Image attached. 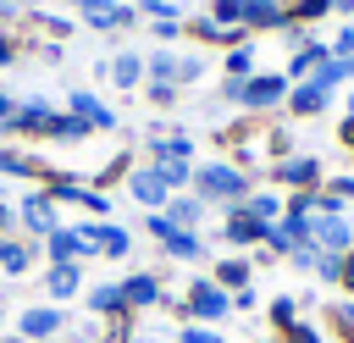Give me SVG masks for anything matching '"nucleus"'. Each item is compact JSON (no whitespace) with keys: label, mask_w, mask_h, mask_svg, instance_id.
<instances>
[{"label":"nucleus","mask_w":354,"mask_h":343,"mask_svg":"<svg viewBox=\"0 0 354 343\" xmlns=\"http://www.w3.org/2000/svg\"><path fill=\"white\" fill-rule=\"evenodd\" d=\"M194 188H199V199H221V205H243V199H249L243 172H238V166H227V160L194 166Z\"/></svg>","instance_id":"nucleus-1"},{"label":"nucleus","mask_w":354,"mask_h":343,"mask_svg":"<svg viewBox=\"0 0 354 343\" xmlns=\"http://www.w3.org/2000/svg\"><path fill=\"white\" fill-rule=\"evenodd\" d=\"M227 310H232V293L216 288V282H194L188 299H183V315H194V321H221Z\"/></svg>","instance_id":"nucleus-2"},{"label":"nucleus","mask_w":354,"mask_h":343,"mask_svg":"<svg viewBox=\"0 0 354 343\" xmlns=\"http://www.w3.org/2000/svg\"><path fill=\"white\" fill-rule=\"evenodd\" d=\"M282 94H288V72H254V77L243 83L238 105H249V111H266V105H277Z\"/></svg>","instance_id":"nucleus-3"},{"label":"nucleus","mask_w":354,"mask_h":343,"mask_svg":"<svg viewBox=\"0 0 354 343\" xmlns=\"http://www.w3.org/2000/svg\"><path fill=\"white\" fill-rule=\"evenodd\" d=\"M149 232L166 243V254H177V260H199L205 254V243L194 238V232H183V227H171L166 216H149Z\"/></svg>","instance_id":"nucleus-4"},{"label":"nucleus","mask_w":354,"mask_h":343,"mask_svg":"<svg viewBox=\"0 0 354 343\" xmlns=\"http://www.w3.org/2000/svg\"><path fill=\"white\" fill-rule=\"evenodd\" d=\"M277 183H293L299 194H315L321 160H315V155H288V160H277Z\"/></svg>","instance_id":"nucleus-5"},{"label":"nucleus","mask_w":354,"mask_h":343,"mask_svg":"<svg viewBox=\"0 0 354 343\" xmlns=\"http://www.w3.org/2000/svg\"><path fill=\"white\" fill-rule=\"evenodd\" d=\"M66 105H72V116H83L88 127H116V111H111L100 94H88V89H72Z\"/></svg>","instance_id":"nucleus-6"},{"label":"nucleus","mask_w":354,"mask_h":343,"mask_svg":"<svg viewBox=\"0 0 354 343\" xmlns=\"http://www.w3.org/2000/svg\"><path fill=\"white\" fill-rule=\"evenodd\" d=\"M127 188H133V199H138V205H149V210H160V205L171 199V188L160 183V172H155V166L133 172V177H127Z\"/></svg>","instance_id":"nucleus-7"},{"label":"nucleus","mask_w":354,"mask_h":343,"mask_svg":"<svg viewBox=\"0 0 354 343\" xmlns=\"http://www.w3.org/2000/svg\"><path fill=\"white\" fill-rule=\"evenodd\" d=\"M221 232H227V243H266V221H260V216H249L243 205H232V210H227V227H221Z\"/></svg>","instance_id":"nucleus-8"},{"label":"nucleus","mask_w":354,"mask_h":343,"mask_svg":"<svg viewBox=\"0 0 354 343\" xmlns=\"http://www.w3.org/2000/svg\"><path fill=\"white\" fill-rule=\"evenodd\" d=\"M44 254H50V266H77L88 249H83V238H77V227L66 232V227H55L50 238H44Z\"/></svg>","instance_id":"nucleus-9"},{"label":"nucleus","mask_w":354,"mask_h":343,"mask_svg":"<svg viewBox=\"0 0 354 343\" xmlns=\"http://www.w3.org/2000/svg\"><path fill=\"white\" fill-rule=\"evenodd\" d=\"M326 100H332V94H326V83H321V77H304L299 89H288V111H293V116H315Z\"/></svg>","instance_id":"nucleus-10"},{"label":"nucleus","mask_w":354,"mask_h":343,"mask_svg":"<svg viewBox=\"0 0 354 343\" xmlns=\"http://www.w3.org/2000/svg\"><path fill=\"white\" fill-rule=\"evenodd\" d=\"M17 326H22V337H33V343H39V337H55V332H61V310H55V304H33V310H22Z\"/></svg>","instance_id":"nucleus-11"},{"label":"nucleus","mask_w":354,"mask_h":343,"mask_svg":"<svg viewBox=\"0 0 354 343\" xmlns=\"http://www.w3.org/2000/svg\"><path fill=\"white\" fill-rule=\"evenodd\" d=\"M326 61H332V44H315V39H310V44H299V50H293V61H288V83H293V77L321 72Z\"/></svg>","instance_id":"nucleus-12"},{"label":"nucleus","mask_w":354,"mask_h":343,"mask_svg":"<svg viewBox=\"0 0 354 343\" xmlns=\"http://www.w3.org/2000/svg\"><path fill=\"white\" fill-rule=\"evenodd\" d=\"M22 221H28L39 238H50V232L61 227V221H55V205H50V194H28V199H22Z\"/></svg>","instance_id":"nucleus-13"},{"label":"nucleus","mask_w":354,"mask_h":343,"mask_svg":"<svg viewBox=\"0 0 354 343\" xmlns=\"http://www.w3.org/2000/svg\"><path fill=\"white\" fill-rule=\"evenodd\" d=\"M83 22H88L94 33H116V28H133V22H138V6H116V0H111L105 11H94V17H83Z\"/></svg>","instance_id":"nucleus-14"},{"label":"nucleus","mask_w":354,"mask_h":343,"mask_svg":"<svg viewBox=\"0 0 354 343\" xmlns=\"http://www.w3.org/2000/svg\"><path fill=\"white\" fill-rule=\"evenodd\" d=\"M293 17H288V6H277V0H254L249 11H243V28H288Z\"/></svg>","instance_id":"nucleus-15"},{"label":"nucleus","mask_w":354,"mask_h":343,"mask_svg":"<svg viewBox=\"0 0 354 343\" xmlns=\"http://www.w3.org/2000/svg\"><path fill=\"white\" fill-rule=\"evenodd\" d=\"M39 133H44V138H66V144H77V138H88V133H94V127H88V122H83V116H55V111H50V116H44V127H39Z\"/></svg>","instance_id":"nucleus-16"},{"label":"nucleus","mask_w":354,"mask_h":343,"mask_svg":"<svg viewBox=\"0 0 354 343\" xmlns=\"http://www.w3.org/2000/svg\"><path fill=\"white\" fill-rule=\"evenodd\" d=\"M160 216H166V221H171V227H183V232H188V227H194V221H199V216H205V199H188V194H171V199H166V210H160Z\"/></svg>","instance_id":"nucleus-17"},{"label":"nucleus","mask_w":354,"mask_h":343,"mask_svg":"<svg viewBox=\"0 0 354 343\" xmlns=\"http://www.w3.org/2000/svg\"><path fill=\"white\" fill-rule=\"evenodd\" d=\"M77 282H83L77 266H50V271H44V293H50V299H72Z\"/></svg>","instance_id":"nucleus-18"},{"label":"nucleus","mask_w":354,"mask_h":343,"mask_svg":"<svg viewBox=\"0 0 354 343\" xmlns=\"http://www.w3.org/2000/svg\"><path fill=\"white\" fill-rule=\"evenodd\" d=\"M122 299H127V304H155V299H160V282H155L149 271H133V277L122 282Z\"/></svg>","instance_id":"nucleus-19"},{"label":"nucleus","mask_w":354,"mask_h":343,"mask_svg":"<svg viewBox=\"0 0 354 343\" xmlns=\"http://www.w3.org/2000/svg\"><path fill=\"white\" fill-rule=\"evenodd\" d=\"M28 266H33V249L17 243V238H0V271H6V277H22Z\"/></svg>","instance_id":"nucleus-20"},{"label":"nucleus","mask_w":354,"mask_h":343,"mask_svg":"<svg viewBox=\"0 0 354 343\" xmlns=\"http://www.w3.org/2000/svg\"><path fill=\"white\" fill-rule=\"evenodd\" d=\"M138 77H144V55H133V50H122V55L111 61V83H116V89H133Z\"/></svg>","instance_id":"nucleus-21"},{"label":"nucleus","mask_w":354,"mask_h":343,"mask_svg":"<svg viewBox=\"0 0 354 343\" xmlns=\"http://www.w3.org/2000/svg\"><path fill=\"white\" fill-rule=\"evenodd\" d=\"M149 149H155V160H188L194 155V138L188 133H160Z\"/></svg>","instance_id":"nucleus-22"},{"label":"nucleus","mask_w":354,"mask_h":343,"mask_svg":"<svg viewBox=\"0 0 354 343\" xmlns=\"http://www.w3.org/2000/svg\"><path fill=\"white\" fill-rule=\"evenodd\" d=\"M227 77H238V83L254 77V44H232L227 50Z\"/></svg>","instance_id":"nucleus-23"},{"label":"nucleus","mask_w":354,"mask_h":343,"mask_svg":"<svg viewBox=\"0 0 354 343\" xmlns=\"http://www.w3.org/2000/svg\"><path fill=\"white\" fill-rule=\"evenodd\" d=\"M243 210H249V216H260V221L271 227V221H282V210H288V205H282L277 194H249V199H243Z\"/></svg>","instance_id":"nucleus-24"},{"label":"nucleus","mask_w":354,"mask_h":343,"mask_svg":"<svg viewBox=\"0 0 354 343\" xmlns=\"http://www.w3.org/2000/svg\"><path fill=\"white\" fill-rule=\"evenodd\" d=\"M216 288L243 293V288H249V266H243V260H221V266H216Z\"/></svg>","instance_id":"nucleus-25"},{"label":"nucleus","mask_w":354,"mask_h":343,"mask_svg":"<svg viewBox=\"0 0 354 343\" xmlns=\"http://www.w3.org/2000/svg\"><path fill=\"white\" fill-rule=\"evenodd\" d=\"M127 299H122V282H100L94 293H88V310H100V315H111V310H122Z\"/></svg>","instance_id":"nucleus-26"},{"label":"nucleus","mask_w":354,"mask_h":343,"mask_svg":"<svg viewBox=\"0 0 354 343\" xmlns=\"http://www.w3.org/2000/svg\"><path fill=\"white\" fill-rule=\"evenodd\" d=\"M254 0H210V17L221 22V28H243V11H249Z\"/></svg>","instance_id":"nucleus-27"},{"label":"nucleus","mask_w":354,"mask_h":343,"mask_svg":"<svg viewBox=\"0 0 354 343\" xmlns=\"http://www.w3.org/2000/svg\"><path fill=\"white\" fill-rule=\"evenodd\" d=\"M155 172H160V183H166L171 194H177L183 183H194V166H188V160H155Z\"/></svg>","instance_id":"nucleus-28"},{"label":"nucleus","mask_w":354,"mask_h":343,"mask_svg":"<svg viewBox=\"0 0 354 343\" xmlns=\"http://www.w3.org/2000/svg\"><path fill=\"white\" fill-rule=\"evenodd\" d=\"M138 17H149V22H183V6L177 0H144Z\"/></svg>","instance_id":"nucleus-29"},{"label":"nucleus","mask_w":354,"mask_h":343,"mask_svg":"<svg viewBox=\"0 0 354 343\" xmlns=\"http://www.w3.org/2000/svg\"><path fill=\"white\" fill-rule=\"evenodd\" d=\"M149 72H155V83H171L177 77V50H155L149 55Z\"/></svg>","instance_id":"nucleus-30"},{"label":"nucleus","mask_w":354,"mask_h":343,"mask_svg":"<svg viewBox=\"0 0 354 343\" xmlns=\"http://www.w3.org/2000/svg\"><path fill=\"white\" fill-rule=\"evenodd\" d=\"M0 172H11V177H33L39 166H33L28 155H17V149H0Z\"/></svg>","instance_id":"nucleus-31"},{"label":"nucleus","mask_w":354,"mask_h":343,"mask_svg":"<svg viewBox=\"0 0 354 343\" xmlns=\"http://www.w3.org/2000/svg\"><path fill=\"white\" fill-rule=\"evenodd\" d=\"M326 11H337V0H299V6H288V17H304V22H315Z\"/></svg>","instance_id":"nucleus-32"},{"label":"nucleus","mask_w":354,"mask_h":343,"mask_svg":"<svg viewBox=\"0 0 354 343\" xmlns=\"http://www.w3.org/2000/svg\"><path fill=\"white\" fill-rule=\"evenodd\" d=\"M194 77H205V55H177V77L171 83H194Z\"/></svg>","instance_id":"nucleus-33"},{"label":"nucleus","mask_w":354,"mask_h":343,"mask_svg":"<svg viewBox=\"0 0 354 343\" xmlns=\"http://www.w3.org/2000/svg\"><path fill=\"white\" fill-rule=\"evenodd\" d=\"M177 343H221V332H210V326H183Z\"/></svg>","instance_id":"nucleus-34"},{"label":"nucleus","mask_w":354,"mask_h":343,"mask_svg":"<svg viewBox=\"0 0 354 343\" xmlns=\"http://www.w3.org/2000/svg\"><path fill=\"white\" fill-rule=\"evenodd\" d=\"M149 100H155V105H171V100H177V83H149Z\"/></svg>","instance_id":"nucleus-35"},{"label":"nucleus","mask_w":354,"mask_h":343,"mask_svg":"<svg viewBox=\"0 0 354 343\" xmlns=\"http://www.w3.org/2000/svg\"><path fill=\"white\" fill-rule=\"evenodd\" d=\"M271 321H277V326H293V299H277V304H271Z\"/></svg>","instance_id":"nucleus-36"},{"label":"nucleus","mask_w":354,"mask_h":343,"mask_svg":"<svg viewBox=\"0 0 354 343\" xmlns=\"http://www.w3.org/2000/svg\"><path fill=\"white\" fill-rule=\"evenodd\" d=\"M332 55H343V61H354V28H343V33H337V44H332Z\"/></svg>","instance_id":"nucleus-37"},{"label":"nucleus","mask_w":354,"mask_h":343,"mask_svg":"<svg viewBox=\"0 0 354 343\" xmlns=\"http://www.w3.org/2000/svg\"><path fill=\"white\" fill-rule=\"evenodd\" d=\"M177 33H183V22H155V39H160V44H166V39H177Z\"/></svg>","instance_id":"nucleus-38"},{"label":"nucleus","mask_w":354,"mask_h":343,"mask_svg":"<svg viewBox=\"0 0 354 343\" xmlns=\"http://www.w3.org/2000/svg\"><path fill=\"white\" fill-rule=\"evenodd\" d=\"M288 337H293V343H321V337H315V332H310V326H299V321H293V326H288Z\"/></svg>","instance_id":"nucleus-39"},{"label":"nucleus","mask_w":354,"mask_h":343,"mask_svg":"<svg viewBox=\"0 0 354 343\" xmlns=\"http://www.w3.org/2000/svg\"><path fill=\"white\" fill-rule=\"evenodd\" d=\"M332 194H337V199H354V177H337V183H332Z\"/></svg>","instance_id":"nucleus-40"},{"label":"nucleus","mask_w":354,"mask_h":343,"mask_svg":"<svg viewBox=\"0 0 354 343\" xmlns=\"http://www.w3.org/2000/svg\"><path fill=\"white\" fill-rule=\"evenodd\" d=\"M337 326H343V332L354 337V304H343V310H337Z\"/></svg>","instance_id":"nucleus-41"},{"label":"nucleus","mask_w":354,"mask_h":343,"mask_svg":"<svg viewBox=\"0 0 354 343\" xmlns=\"http://www.w3.org/2000/svg\"><path fill=\"white\" fill-rule=\"evenodd\" d=\"M11 111H17V100H11V94H6V89H0V127H6V122H11Z\"/></svg>","instance_id":"nucleus-42"},{"label":"nucleus","mask_w":354,"mask_h":343,"mask_svg":"<svg viewBox=\"0 0 354 343\" xmlns=\"http://www.w3.org/2000/svg\"><path fill=\"white\" fill-rule=\"evenodd\" d=\"M337 138H343V144L354 149V116H343V127H337Z\"/></svg>","instance_id":"nucleus-43"},{"label":"nucleus","mask_w":354,"mask_h":343,"mask_svg":"<svg viewBox=\"0 0 354 343\" xmlns=\"http://www.w3.org/2000/svg\"><path fill=\"white\" fill-rule=\"evenodd\" d=\"M343 282H348V288H354V249H348V254H343Z\"/></svg>","instance_id":"nucleus-44"},{"label":"nucleus","mask_w":354,"mask_h":343,"mask_svg":"<svg viewBox=\"0 0 354 343\" xmlns=\"http://www.w3.org/2000/svg\"><path fill=\"white\" fill-rule=\"evenodd\" d=\"M11 55H17V50H11L6 39H0V66H11Z\"/></svg>","instance_id":"nucleus-45"},{"label":"nucleus","mask_w":354,"mask_h":343,"mask_svg":"<svg viewBox=\"0 0 354 343\" xmlns=\"http://www.w3.org/2000/svg\"><path fill=\"white\" fill-rule=\"evenodd\" d=\"M6 227H11V210H6V205H0V238H6Z\"/></svg>","instance_id":"nucleus-46"},{"label":"nucleus","mask_w":354,"mask_h":343,"mask_svg":"<svg viewBox=\"0 0 354 343\" xmlns=\"http://www.w3.org/2000/svg\"><path fill=\"white\" fill-rule=\"evenodd\" d=\"M6 11H11V6H0V22H6Z\"/></svg>","instance_id":"nucleus-47"},{"label":"nucleus","mask_w":354,"mask_h":343,"mask_svg":"<svg viewBox=\"0 0 354 343\" xmlns=\"http://www.w3.org/2000/svg\"><path fill=\"white\" fill-rule=\"evenodd\" d=\"M348 116H354V94H348Z\"/></svg>","instance_id":"nucleus-48"},{"label":"nucleus","mask_w":354,"mask_h":343,"mask_svg":"<svg viewBox=\"0 0 354 343\" xmlns=\"http://www.w3.org/2000/svg\"><path fill=\"white\" fill-rule=\"evenodd\" d=\"M17 6H39V0H17Z\"/></svg>","instance_id":"nucleus-49"},{"label":"nucleus","mask_w":354,"mask_h":343,"mask_svg":"<svg viewBox=\"0 0 354 343\" xmlns=\"http://www.w3.org/2000/svg\"><path fill=\"white\" fill-rule=\"evenodd\" d=\"M343 6H354V0H343ZM343 6H337V11H343Z\"/></svg>","instance_id":"nucleus-50"},{"label":"nucleus","mask_w":354,"mask_h":343,"mask_svg":"<svg viewBox=\"0 0 354 343\" xmlns=\"http://www.w3.org/2000/svg\"><path fill=\"white\" fill-rule=\"evenodd\" d=\"M260 343H271V337H260Z\"/></svg>","instance_id":"nucleus-51"},{"label":"nucleus","mask_w":354,"mask_h":343,"mask_svg":"<svg viewBox=\"0 0 354 343\" xmlns=\"http://www.w3.org/2000/svg\"><path fill=\"white\" fill-rule=\"evenodd\" d=\"M127 343H138V337H127Z\"/></svg>","instance_id":"nucleus-52"}]
</instances>
